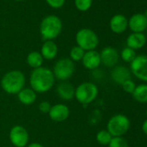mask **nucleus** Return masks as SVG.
Wrapping results in <instances>:
<instances>
[{"label":"nucleus","mask_w":147,"mask_h":147,"mask_svg":"<svg viewBox=\"0 0 147 147\" xmlns=\"http://www.w3.org/2000/svg\"><path fill=\"white\" fill-rule=\"evenodd\" d=\"M55 76L53 71L48 67H41L34 69L30 77V84L36 93H47L55 84Z\"/></svg>","instance_id":"obj_1"},{"label":"nucleus","mask_w":147,"mask_h":147,"mask_svg":"<svg viewBox=\"0 0 147 147\" xmlns=\"http://www.w3.org/2000/svg\"><path fill=\"white\" fill-rule=\"evenodd\" d=\"M25 76L20 70H11L2 77L1 87L9 94H18L25 85Z\"/></svg>","instance_id":"obj_2"},{"label":"nucleus","mask_w":147,"mask_h":147,"mask_svg":"<svg viewBox=\"0 0 147 147\" xmlns=\"http://www.w3.org/2000/svg\"><path fill=\"white\" fill-rule=\"evenodd\" d=\"M61 20L55 15L45 17L40 24V34L44 41H53L61 32Z\"/></svg>","instance_id":"obj_3"},{"label":"nucleus","mask_w":147,"mask_h":147,"mask_svg":"<svg viewBox=\"0 0 147 147\" xmlns=\"http://www.w3.org/2000/svg\"><path fill=\"white\" fill-rule=\"evenodd\" d=\"M131 122L127 116L116 114L111 117L107 125V130L112 137H123L130 129Z\"/></svg>","instance_id":"obj_4"},{"label":"nucleus","mask_w":147,"mask_h":147,"mask_svg":"<svg viewBox=\"0 0 147 147\" xmlns=\"http://www.w3.org/2000/svg\"><path fill=\"white\" fill-rule=\"evenodd\" d=\"M99 94V89L96 84L89 82L80 84L76 88L75 98L82 105H88L94 101Z\"/></svg>","instance_id":"obj_5"},{"label":"nucleus","mask_w":147,"mask_h":147,"mask_svg":"<svg viewBox=\"0 0 147 147\" xmlns=\"http://www.w3.org/2000/svg\"><path fill=\"white\" fill-rule=\"evenodd\" d=\"M77 46L81 47L84 51L95 50L99 45V37L97 34L88 28L80 30L76 36Z\"/></svg>","instance_id":"obj_6"},{"label":"nucleus","mask_w":147,"mask_h":147,"mask_svg":"<svg viewBox=\"0 0 147 147\" xmlns=\"http://www.w3.org/2000/svg\"><path fill=\"white\" fill-rule=\"evenodd\" d=\"M75 70V63L70 58H61L55 62L52 71L55 78L62 82H66L72 77Z\"/></svg>","instance_id":"obj_7"},{"label":"nucleus","mask_w":147,"mask_h":147,"mask_svg":"<svg viewBox=\"0 0 147 147\" xmlns=\"http://www.w3.org/2000/svg\"><path fill=\"white\" fill-rule=\"evenodd\" d=\"M130 71L137 79L147 83V55H139L130 63Z\"/></svg>","instance_id":"obj_8"},{"label":"nucleus","mask_w":147,"mask_h":147,"mask_svg":"<svg viewBox=\"0 0 147 147\" xmlns=\"http://www.w3.org/2000/svg\"><path fill=\"white\" fill-rule=\"evenodd\" d=\"M10 140L16 147H25L29 143V132L22 125H14L10 131Z\"/></svg>","instance_id":"obj_9"},{"label":"nucleus","mask_w":147,"mask_h":147,"mask_svg":"<svg viewBox=\"0 0 147 147\" xmlns=\"http://www.w3.org/2000/svg\"><path fill=\"white\" fill-rule=\"evenodd\" d=\"M101 63L107 67H113L117 66L119 60V54L118 50L113 47H106L100 53Z\"/></svg>","instance_id":"obj_10"},{"label":"nucleus","mask_w":147,"mask_h":147,"mask_svg":"<svg viewBox=\"0 0 147 147\" xmlns=\"http://www.w3.org/2000/svg\"><path fill=\"white\" fill-rule=\"evenodd\" d=\"M128 27L132 33H143L147 29V18L143 13L134 14L128 21Z\"/></svg>","instance_id":"obj_11"},{"label":"nucleus","mask_w":147,"mask_h":147,"mask_svg":"<svg viewBox=\"0 0 147 147\" xmlns=\"http://www.w3.org/2000/svg\"><path fill=\"white\" fill-rule=\"evenodd\" d=\"M131 73L128 67L122 65H117L113 67L111 72V78L116 84L122 85L123 82L131 79Z\"/></svg>","instance_id":"obj_12"},{"label":"nucleus","mask_w":147,"mask_h":147,"mask_svg":"<svg viewBox=\"0 0 147 147\" xmlns=\"http://www.w3.org/2000/svg\"><path fill=\"white\" fill-rule=\"evenodd\" d=\"M70 114L69 108L63 104H56L51 107L49 115L53 121L62 122L65 121Z\"/></svg>","instance_id":"obj_13"},{"label":"nucleus","mask_w":147,"mask_h":147,"mask_svg":"<svg viewBox=\"0 0 147 147\" xmlns=\"http://www.w3.org/2000/svg\"><path fill=\"white\" fill-rule=\"evenodd\" d=\"M83 66L89 70H96L101 64L100 53L96 50L86 51L82 60Z\"/></svg>","instance_id":"obj_14"},{"label":"nucleus","mask_w":147,"mask_h":147,"mask_svg":"<svg viewBox=\"0 0 147 147\" xmlns=\"http://www.w3.org/2000/svg\"><path fill=\"white\" fill-rule=\"evenodd\" d=\"M110 29L115 34H121L128 28V19L121 14L114 15L110 20Z\"/></svg>","instance_id":"obj_15"},{"label":"nucleus","mask_w":147,"mask_h":147,"mask_svg":"<svg viewBox=\"0 0 147 147\" xmlns=\"http://www.w3.org/2000/svg\"><path fill=\"white\" fill-rule=\"evenodd\" d=\"M56 92L58 96L63 100H71L75 98L76 88L74 86L67 82H61L56 88Z\"/></svg>","instance_id":"obj_16"},{"label":"nucleus","mask_w":147,"mask_h":147,"mask_svg":"<svg viewBox=\"0 0 147 147\" xmlns=\"http://www.w3.org/2000/svg\"><path fill=\"white\" fill-rule=\"evenodd\" d=\"M146 43V36L143 33H131L126 38V47L133 50L142 49Z\"/></svg>","instance_id":"obj_17"},{"label":"nucleus","mask_w":147,"mask_h":147,"mask_svg":"<svg viewBox=\"0 0 147 147\" xmlns=\"http://www.w3.org/2000/svg\"><path fill=\"white\" fill-rule=\"evenodd\" d=\"M58 47L54 41H45L41 49V55L43 59L53 60L56 57Z\"/></svg>","instance_id":"obj_18"},{"label":"nucleus","mask_w":147,"mask_h":147,"mask_svg":"<svg viewBox=\"0 0 147 147\" xmlns=\"http://www.w3.org/2000/svg\"><path fill=\"white\" fill-rule=\"evenodd\" d=\"M18 99L24 105H32L36 100V93L32 88H24L18 94Z\"/></svg>","instance_id":"obj_19"},{"label":"nucleus","mask_w":147,"mask_h":147,"mask_svg":"<svg viewBox=\"0 0 147 147\" xmlns=\"http://www.w3.org/2000/svg\"><path fill=\"white\" fill-rule=\"evenodd\" d=\"M131 95L136 101L139 103H147V83L136 86Z\"/></svg>","instance_id":"obj_20"},{"label":"nucleus","mask_w":147,"mask_h":147,"mask_svg":"<svg viewBox=\"0 0 147 147\" xmlns=\"http://www.w3.org/2000/svg\"><path fill=\"white\" fill-rule=\"evenodd\" d=\"M26 61H27L28 65L30 67L36 69V68H38V67H42V62H43V58H42L40 52L32 51L28 55Z\"/></svg>","instance_id":"obj_21"},{"label":"nucleus","mask_w":147,"mask_h":147,"mask_svg":"<svg viewBox=\"0 0 147 147\" xmlns=\"http://www.w3.org/2000/svg\"><path fill=\"white\" fill-rule=\"evenodd\" d=\"M121 59L125 61V62H127V63H131L137 56L136 55V51L133 50L132 49H130L128 47H125L122 49L121 53H120V55Z\"/></svg>","instance_id":"obj_22"},{"label":"nucleus","mask_w":147,"mask_h":147,"mask_svg":"<svg viewBox=\"0 0 147 147\" xmlns=\"http://www.w3.org/2000/svg\"><path fill=\"white\" fill-rule=\"evenodd\" d=\"M112 138L113 137L107 130H100L96 135L97 142L102 145H108Z\"/></svg>","instance_id":"obj_23"},{"label":"nucleus","mask_w":147,"mask_h":147,"mask_svg":"<svg viewBox=\"0 0 147 147\" xmlns=\"http://www.w3.org/2000/svg\"><path fill=\"white\" fill-rule=\"evenodd\" d=\"M86 51H84L81 47L79 46H75L73 47L70 50L69 55H70V59L73 61H80L82 60L84 54Z\"/></svg>","instance_id":"obj_24"},{"label":"nucleus","mask_w":147,"mask_h":147,"mask_svg":"<svg viewBox=\"0 0 147 147\" xmlns=\"http://www.w3.org/2000/svg\"><path fill=\"white\" fill-rule=\"evenodd\" d=\"M108 147H129V144L123 137H113Z\"/></svg>","instance_id":"obj_25"},{"label":"nucleus","mask_w":147,"mask_h":147,"mask_svg":"<svg viewBox=\"0 0 147 147\" xmlns=\"http://www.w3.org/2000/svg\"><path fill=\"white\" fill-rule=\"evenodd\" d=\"M93 4V0H75V5L80 11H88Z\"/></svg>","instance_id":"obj_26"},{"label":"nucleus","mask_w":147,"mask_h":147,"mask_svg":"<svg viewBox=\"0 0 147 147\" xmlns=\"http://www.w3.org/2000/svg\"><path fill=\"white\" fill-rule=\"evenodd\" d=\"M121 87H122L123 90L125 93L131 94L133 93L135 88H136V84H135V82L131 79H129V80L125 81V82H123L122 85H121Z\"/></svg>","instance_id":"obj_27"},{"label":"nucleus","mask_w":147,"mask_h":147,"mask_svg":"<svg viewBox=\"0 0 147 147\" xmlns=\"http://www.w3.org/2000/svg\"><path fill=\"white\" fill-rule=\"evenodd\" d=\"M65 1H66V0H46L47 4L50 7H52L54 9H60V8H61L64 5Z\"/></svg>","instance_id":"obj_28"},{"label":"nucleus","mask_w":147,"mask_h":147,"mask_svg":"<svg viewBox=\"0 0 147 147\" xmlns=\"http://www.w3.org/2000/svg\"><path fill=\"white\" fill-rule=\"evenodd\" d=\"M51 104L48 101H42L39 104L38 106V108H39V111L42 113H49V111H50V108H51Z\"/></svg>","instance_id":"obj_29"},{"label":"nucleus","mask_w":147,"mask_h":147,"mask_svg":"<svg viewBox=\"0 0 147 147\" xmlns=\"http://www.w3.org/2000/svg\"><path fill=\"white\" fill-rule=\"evenodd\" d=\"M142 131L145 135H147V119H145L142 124Z\"/></svg>","instance_id":"obj_30"},{"label":"nucleus","mask_w":147,"mask_h":147,"mask_svg":"<svg viewBox=\"0 0 147 147\" xmlns=\"http://www.w3.org/2000/svg\"><path fill=\"white\" fill-rule=\"evenodd\" d=\"M27 147H44V146L39 143H31V144H28Z\"/></svg>","instance_id":"obj_31"},{"label":"nucleus","mask_w":147,"mask_h":147,"mask_svg":"<svg viewBox=\"0 0 147 147\" xmlns=\"http://www.w3.org/2000/svg\"><path fill=\"white\" fill-rule=\"evenodd\" d=\"M144 16H145V17L147 18V10H146V11H144Z\"/></svg>","instance_id":"obj_32"},{"label":"nucleus","mask_w":147,"mask_h":147,"mask_svg":"<svg viewBox=\"0 0 147 147\" xmlns=\"http://www.w3.org/2000/svg\"><path fill=\"white\" fill-rule=\"evenodd\" d=\"M15 1H18L19 2V1H24V0H15Z\"/></svg>","instance_id":"obj_33"},{"label":"nucleus","mask_w":147,"mask_h":147,"mask_svg":"<svg viewBox=\"0 0 147 147\" xmlns=\"http://www.w3.org/2000/svg\"><path fill=\"white\" fill-rule=\"evenodd\" d=\"M145 113H146V117H147V109H146V112H145Z\"/></svg>","instance_id":"obj_34"},{"label":"nucleus","mask_w":147,"mask_h":147,"mask_svg":"<svg viewBox=\"0 0 147 147\" xmlns=\"http://www.w3.org/2000/svg\"><path fill=\"white\" fill-rule=\"evenodd\" d=\"M146 30H147V29H146Z\"/></svg>","instance_id":"obj_35"}]
</instances>
